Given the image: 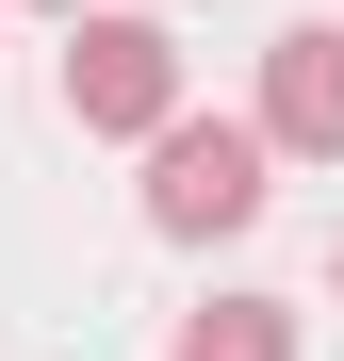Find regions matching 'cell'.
<instances>
[{
    "mask_svg": "<svg viewBox=\"0 0 344 361\" xmlns=\"http://www.w3.org/2000/svg\"><path fill=\"white\" fill-rule=\"evenodd\" d=\"M262 197H279V148H262V115H181V132L148 148V230H164V247L262 230Z\"/></svg>",
    "mask_w": 344,
    "mask_h": 361,
    "instance_id": "cell-1",
    "label": "cell"
},
{
    "mask_svg": "<svg viewBox=\"0 0 344 361\" xmlns=\"http://www.w3.org/2000/svg\"><path fill=\"white\" fill-rule=\"evenodd\" d=\"M66 115L115 148H164L181 132V33L164 17H66Z\"/></svg>",
    "mask_w": 344,
    "mask_h": 361,
    "instance_id": "cell-2",
    "label": "cell"
},
{
    "mask_svg": "<svg viewBox=\"0 0 344 361\" xmlns=\"http://www.w3.org/2000/svg\"><path fill=\"white\" fill-rule=\"evenodd\" d=\"M262 148L279 164H344V33H279L262 49Z\"/></svg>",
    "mask_w": 344,
    "mask_h": 361,
    "instance_id": "cell-3",
    "label": "cell"
},
{
    "mask_svg": "<svg viewBox=\"0 0 344 361\" xmlns=\"http://www.w3.org/2000/svg\"><path fill=\"white\" fill-rule=\"evenodd\" d=\"M164 361H295V312H279V295H213V312H181Z\"/></svg>",
    "mask_w": 344,
    "mask_h": 361,
    "instance_id": "cell-4",
    "label": "cell"
},
{
    "mask_svg": "<svg viewBox=\"0 0 344 361\" xmlns=\"http://www.w3.org/2000/svg\"><path fill=\"white\" fill-rule=\"evenodd\" d=\"M33 17H98V0H33Z\"/></svg>",
    "mask_w": 344,
    "mask_h": 361,
    "instance_id": "cell-5",
    "label": "cell"
},
{
    "mask_svg": "<svg viewBox=\"0 0 344 361\" xmlns=\"http://www.w3.org/2000/svg\"><path fill=\"white\" fill-rule=\"evenodd\" d=\"M328 279H344V263H328Z\"/></svg>",
    "mask_w": 344,
    "mask_h": 361,
    "instance_id": "cell-6",
    "label": "cell"
}]
</instances>
